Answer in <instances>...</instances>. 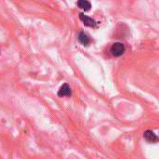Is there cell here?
Masks as SVG:
<instances>
[{
    "label": "cell",
    "instance_id": "3",
    "mask_svg": "<svg viewBox=\"0 0 159 159\" xmlns=\"http://www.w3.org/2000/svg\"><path fill=\"white\" fill-rule=\"evenodd\" d=\"M143 138L148 143H157L158 142L157 136L152 130H146L143 133Z\"/></svg>",
    "mask_w": 159,
    "mask_h": 159
},
{
    "label": "cell",
    "instance_id": "6",
    "mask_svg": "<svg viewBox=\"0 0 159 159\" xmlns=\"http://www.w3.org/2000/svg\"><path fill=\"white\" fill-rule=\"evenodd\" d=\"M78 41H79L83 46H88V45L90 43L89 37L84 32L79 33V34H78Z\"/></svg>",
    "mask_w": 159,
    "mask_h": 159
},
{
    "label": "cell",
    "instance_id": "1",
    "mask_svg": "<svg viewBox=\"0 0 159 159\" xmlns=\"http://www.w3.org/2000/svg\"><path fill=\"white\" fill-rule=\"evenodd\" d=\"M125 50H126V48H125L124 44H122L120 42H116L111 47V53L115 57H120L121 55L124 54Z\"/></svg>",
    "mask_w": 159,
    "mask_h": 159
},
{
    "label": "cell",
    "instance_id": "2",
    "mask_svg": "<svg viewBox=\"0 0 159 159\" xmlns=\"http://www.w3.org/2000/svg\"><path fill=\"white\" fill-rule=\"evenodd\" d=\"M79 19L83 21L85 26L93 27V28H95L97 26V21L95 20H93L92 18L85 15L84 13H79Z\"/></svg>",
    "mask_w": 159,
    "mask_h": 159
},
{
    "label": "cell",
    "instance_id": "4",
    "mask_svg": "<svg viewBox=\"0 0 159 159\" xmlns=\"http://www.w3.org/2000/svg\"><path fill=\"white\" fill-rule=\"evenodd\" d=\"M72 95V91H71V88H70V86L68 85V84H63L61 88H60V89H59V91H58V96L59 97H70Z\"/></svg>",
    "mask_w": 159,
    "mask_h": 159
},
{
    "label": "cell",
    "instance_id": "5",
    "mask_svg": "<svg viewBox=\"0 0 159 159\" xmlns=\"http://www.w3.org/2000/svg\"><path fill=\"white\" fill-rule=\"evenodd\" d=\"M76 5L78 6L79 8H81V9H83L85 11H89L90 9V7H91L90 2H89L87 0H79V1H77Z\"/></svg>",
    "mask_w": 159,
    "mask_h": 159
}]
</instances>
